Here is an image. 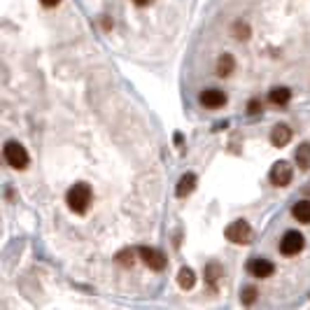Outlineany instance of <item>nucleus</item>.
Here are the masks:
<instances>
[{"instance_id":"obj_22","label":"nucleus","mask_w":310,"mask_h":310,"mask_svg":"<svg viewBox=\"0 0 310 310\" xmlns=\"http://www.w3.org/2000/svg\"><path fill=\"white\" fill-rule=\"evenodd\" d=\"M133 3H135L138 7H147V5H152L154 0H133Z\"/></svg>"},{"instance_id":"obj_21","label":"nucleus","mask_w":310,"mask_h":310,"mask_svg":"<svg viewBox=\"0 0 310 310\" xmlns=\"http://www.w3.org/2000/svg\"><path fill=\"white\" fill-rule=\"evenodd\" d=\"M40 3H42L45 7H56L59 3H61V0H40Z\"/></svg>"},{"instance_id":"obj_9","label":"nucleus","mask_w":310,"mask_h":310,"mask_svg":"<svg viewBox=\"0 0 310 310\" xmlns=\"http://www.w3.org/2000/svg\"><path fill=\"white\" fill-rule=\"evenodd\" d=\"M291 140V128L287 124H277L273 131H270V142L275 145V147H284V145H289Z\"/></svg>"},{"instance_id":"obj_15","label":"nucleus","mask_w":310,"mask_h":310,"mask_svg":"<svg viewBox=\"0 0 310 310\" xmlns=\"http://www.w3.org/2000/svg\"><path fill=\"white\" fill-rule=\"evenodd\" d=\"M177 282H180V287L182 289H191L196 284V275L191 268H180V273H177Z\"/></svg>"},{"instance_id":"obj_8","label":"nucleus","mask_w":310,"mask_h":310,"mask_svg":"<svg viewBox=\"0 0 310 310\" xmlns=\"http://www.w3.org/2000/svg\"><path fill=\"white\" fill-rule=\"evenodd\" d=\"M201 103L208 110L224 108V105H226V94H224V91H219V89H205V91L201 94Z\"/></svg>"},{"instance_id":"obj_1","label":"nucleus","mask_w":310,"mask_h":310,"mask_svg":"<svg viewBox=\"0 0 310 310\" xmlns=\"http://www.w3.org/2000/svg\"><path fill=\"white\" fill-rule=\"evenodd\" d=\"M91 198H94V194H91V187H89L87 182L73 184L66 194L68 208L73 210V212H77V215H84V212H87L89 205H91Z\"/></svg>"},{"instance_id":"obj_20","label":"nucleus","mask_w":310,"mask_h":310,"mask_svg":"<svg viewBox=\"0 0 310 310\" xmlns=\"http://www.w3.org/2000/svg\"><path fill=\"white\" fill-rule=\"evenodd\" d=\"M259 108H261V105H259L256 101H249V115H256V112H259Z\"/></svg>"},{"instance_id":"obj_4","label":"nucleus","mask_w":310,"mask_h":310,"mask_svg":"<svg viewBox=\"0 0 310 310\" xmlns=\"http://www.w3.org/2000/svg\"><path fill=\"white\" fill-rule=\"evenodd\" d=\"M301 249H303V236L298 231H287L282 236V240H280V252L284 256H294Z\"/></svg>"},{"instance_id":"obj_13","label":"nucleus","mask_w":310,"mask_h":310,"mask_svg":"<svg viewBox=\"0 0 310 310\" xmlns=\"http://www.w3.org/2000/svg\"><path fill=\"white\" fill-rule=\"evenodd\" d=\"M291 215L296 217L298 222L310 224V201H296L291 208Z\"/></svg>"},{"instance_id":"obj_5","label":"nucleus","mask_w":310,"mask_h":310,"mask_svg":"<svg viewBox=\"0 0 310 310\" xmlns=\"http://www.w3.org/2000/svg\"><path fill=\"white\" fill-rule=\"evenodd\" d=\"M291 175H294V170H291V163L287 161H277L270 168V182L275 187H287L291 182Z\"/></svg>"},{"instance_id":"obj_14","label":"nucleus","mask_w":310,"mask_h":310,"mask_svg":"<svg viewBox=\"0 0 310 310\" xmlns=\"http://www.w3.org/2000/svg\"><path fill=\"white\" fill-rule=\"evenodd\" d=\"M294 159H296L298 168H303V170H308V168H310V145H308V142L298 145L296 152H294Z\"/></svg>"},{"instance_id":"obj_6","label":"nucleus","mask_w":310,"mask_h":310,"mask_svg":"<svg viewBox=\"0 0 310 310\" xmlns=\"http://www.w3.org/2000/svg\"><path fill=\"white\" fill-rule=\"evenodd\" d=\"M247 273L254 277H268L275 273V266L273 261L268 259H261V256H254V259H249L247 261Z\"/></svg>"},{"instance_id":"obj_12","label":"nucleus","mask_w":310,"mask_h":310,"mask_svg":"<svg viewBox=\"0 0 310 310\" xmlns=\"http://www.w3.org/2000/svg\"><path fill=\"white\" fill-rule=\"evenodd\" d=\"M233 70H236V59L231 54L219 56V61H217V75H219V77H229Z\"/></svg>"},{"instance_id":"obj_18","label":"nucleus","mask_w":310,"mask_h":310,"mask_svg":"<svg viewBox=\"0 0 310 310\" xmlns=\"http://www.w3.org/2000/svg\"><path fill=\"white\" fill-rule=\"evenodd\" d=\"M117 261L122 263V266H133V261H135L133 249H124V252H119V256H117Z\"/></svg>"},{"instance_id":"obj_3","label":"nucleus","mask_w":310,"mask_h":310,"mask_svg":"<svg viewBox=\"0 0 310 310\" xmlns=\"http://www.w3.org/2000/svg\"><path fill=\"white\" fill-rule=\"evenodd\" d=\"M226 238H229L231 243H249L252 240V229H249V224L245 222V219H238V222L229 224L226 226Z\"/></svg>"},{"instance_id":"obj_11","label":"nucleus","mask_w":310,"mask_h":310,"mask_svg":"<svg viewBox=\"0 0 310 310\" xmlns=\"http://www.w3.org/2000/svg\"><path fill=\"white\" fill-rule=\"evenodd\" d=\"M194 189H196V175H194V173H187V175L180 177L175 194L180 196V198H184V196H189L191 191H194Z\"/></svg>"},{"instance_id":"obj_17","label":"nucleus","mask_w":310,"mask_h":310,"mask_svg":"<svg viewBox=\"0 0 310 310\" xmlns=\"http://www.w3.org/2000/svg\"><path fill=\"white\" fill-rule=\"evenodd\" d=\"M233 38H236V40L249 38V28L245 26V21H236V24H233Z\"/></svg>"},{"instance_id":"obj_7","label":"nucleus","mask_w":310,"mask_h":310,"mask_svg":"<svg viewBox=\"0 0 310 310\" xmlns=\"http://www.w3.org/2000/svg\"><path fill=\"white\" fill-rule=\"evenodd\" d=\"M140 256H142V261L147 263L152 270H163V268H166V256H163L161 249H156V247H140Z\"/></svg>"},{"instance_id":"obj_2","label":"nucleus","mask_w":310,"mask_h":310,"mask_svg":"<svg viewBox=\"0 0 310 310\" xmlns=\"http://www.w3.org/2000/svg\"><path fill=\"white\" fill-rule=\"evenodd\" d=\"M5 161L12 166V168H17V170H24L28 166V152L24 149V145H19L17 140H10L5 145Z\"/></svg>"},{"instance_id":"obj_10","label":"nucleus","mask_w":310,"mask_h":310,"mask_svg":"<svg viewBox=\"0 0 310 310\" xmlns=\"http://www.w3.org/2000/svg\"><path fill=\"white\" fill-rule=\"evenodd\" d=\"M268 101L273 103V105H277V108H282V105H287V103L291 101V91H289L287 87H275V89H270Z\"/></svg>"},{"instance_id":"obj_19","label":"nucleus","mask_w":310,"mask_h":310,"mask_svg":"<svg viewBox=\"0 0 310 310\" xmlns=\"http://www.w3.org/2000/svg\"><path fill=\"white\" fill-rule=\"evenodd\" d=\"M254 298H256V289L254 287H245V291H243V303H254Z\"/></svg>"},{"instance_id":"obj_16","label":"nucleus","mask_w":310,"mask_h":310,"mask_svg":"<svg viewBox=\"0 0 310 310\" xmlns=\"http://www.w3.org/2000/svg\"><path fill=\"white\" fill-rule=\"evenodd\" d=\"M222 275V268L217 266V263H208V268H205V280H208L212 287H215V280Z\"/></svg>"}]
</instances>
